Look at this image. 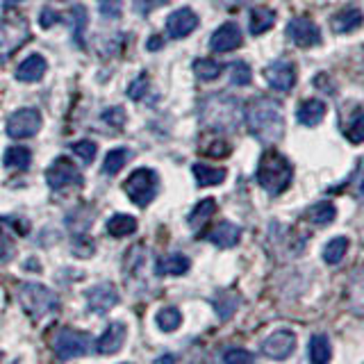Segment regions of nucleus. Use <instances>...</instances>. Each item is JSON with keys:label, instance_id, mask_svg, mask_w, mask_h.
Returning <instances> with one entry per match:
<instances>
[{"label": "nucleus", "instance_id": "nucleus-3", "mask_svg": "<svg viewBox=\"0 0 364 364\" xmlns=\"http://www.w3.org/2000/svg\"><path fill=\"white\" fill-rule=\"evenodd\" d=\"M294 178V166L287 157L278 151H267L257 164V182L269 196H280L287 191Z\"/></svg>", "mask_w": 364, "mask_h": 364}, {"label": "nucleus", "instance_id": "nucleus-36", "mask_svg": "<svg viewBox=\"0 0 364 364\" xmlns=\"http://www.w3.org/2000/svg\"><path fill=\"white\" fill-rule=\"evenodd\" d=\"M71 151H73L80 159H82L85 164H91V162L96 159V151H98V148H96L94 141L80 139V141H73V144H71Z\"/></svg>", "mask_w": 364, "mask_h": 364}, {"label": "nucleus", "instance_id": "nucleus-26", "mask_svg": "<svg viewBox=\"0 0 364 364\" xmlns=\"http://www.w3.org/2000/svg\"><path fill=\"white\" fill-rule=\"evenodd\" d=\"M344 136L350 141V144H362L364 141V109H355L350 114V119L344 123V128H341Z\"/></svg>", "mask_w": 364, "mask_h": 364}, {"label": "nucleus", "instance_id": "nucleus-4", "mask_svg": "<svg viewBox=\"0 0 364 364\" xmlns=\"http://www.w3.org/2000/svg\"><path fill=\"white\" fill-rule=\"evenodd\" d=\"M18 303L32 318H43L60 310V299L39 282H23L18 287Z\"/></svg>", "mask_w": 364, "mask_h": 364}, {"label": "nucleus", "instance_id": "nucleus-9", "mask_svg": "<svg viewBox=\"0 0 364 364\" xmlns=\"http://www.w3.org/2000/svg\"><path fill=\"white\" fill-rule=\"evenodd\" d=\"M30 37V30L18 18H0V62L9 53H14L18 46Z\"/></svg>", "mask_w": 364, "mask_h": 364}, {"label": "nucleus", "instance_id": "nucleus-29", "mask_svg": "<svg viewBox=\"0 0 364 364\" xmlns=\"http://www.w3.org/2000/svg\"><path fill=\"white\" fill-rule=\"evenodd\" d=\"M5 166L7 168H16V171H26L30 168L32 162V153L28 151L26 146H11L5 151Z\"/></svg>", "mask_w": 364, "mask_h": 364}, {"label": "nucleus", "instance_id": "nucleus-43", "mask_svg": "<svg viewBox=\"0 0 364 364\" xmlns=\"http://www.w3.org/2000/svg\"><path fill=\"white\" fill-rule=\"evenodd\" d=\"M41 28H53L55 26V23H57V14H55V11L53 9H43L41 11Z\"/></svg>", "mask_w": 364, "mask_h": 364}, {"label": "nucleus", "instance_id": "nucleus-20", "mask_svg": "<svg viewBox=\"0 0 364 364\" xmlns=\"http://www.w3.org/2000/svg\"><path fill=\"white\" fill-rule=\"evenodd\" d=\"M326 117V102L323 100H316V98H310V100H303L299 109H296V119H299L301 125H307V128H314L323 121Z\"/></svg>", "mask_w": 364, "mask_h": 364}, {"label": "nucleus", "instance_id": "nucleus-8", "mask_svg": "<svg viewBox=\"0 0 364 364\" xmlns=\"http://www.w3.org/2000/svg\"><path fill=\"white\" fill-rule=\"evenodd\" d=\"M41 130V114L34 107L16 109L7 119V134L11 139H30Z\"/></svg>", "mask_w": 364, "mask_h": 364}, {"label": "nucleus", "instance_id": "nucleus-39", "mask_svg": "<svg viewBox=\"0 0 364 364\" xmlns=\"http://www.w3.org/2000/svg\"><path fill=\"white\" fill-rule=\"evenodd\" d=\"M223 362L235 364V362H253V353H248L244 348H230L223 353Z\"/></svg>", "mask_w": 364, "mask_h": 364}, {"label": "nucleus", "instance_id": "nucleus-21", "mask_svg": "<svg viewBox=\"0 0 364 364\" xmlns=\"http://www.w3.org/2000/svg\"><path fill=\"white\" fill-rule=\"evenodd\" d=\"M191 262L187 255L182 253H171L166 257H162L155 264V271L159 273V276H185V273L189 271Z\"/></svg>", "mask_w": 364, "mask_h": 364}, {"label": "nucleus", "instance_id": "nucleus-27", "mask_svg": "<svg viewBox=\"0 0 364 364\" xmlns=\"http://www.w3.org/2000/svg\"><path fill=\"white\" fill-rule=\"evenodd\" d=\"M346 250H348V239L341 237V235L333 237L323 246V262H326V264H330V267H335V264H339L341 259H344Z\"/></svg>", "mask_w": 364, "mask_h": 364}, {"label": "nucleus", "instance_id": "nucleus-35", "mask_svg": "<svg viewBox=\"0 0 364 364\" xmlns=\"http://www.w3.org/2000/svg\"><path fill=\"white\" fill-rule=\"evenodd\" d=\"M253 80V73H250V66L246 62H235L230 64V82L235 87H246Z\"/></svg>", "mask_w": 364, "mask_h": 364}, {"label": "nucleus", "instance_id": "nucleus-38", "mask_svg": "<svg viewBox=\"0 0 364 364\" xmlns=\"http://www.w3.org/2000/svg\"><path fill=\"white\" fill-rule=\"evenodd\" d=\"M73 21H75V30H73L75 41L82 46V32L87 28V11H85V7H80V5L73 7Z\"/></svg>", "mask_w": 364, "mask_h": 364}, {"label": "nucleus", "instance_id": "nucleus-37", "mask_svg": "<svg viewBox=\"0 0 364 364\" xmlns=\"http://www.w3.org/2000/svg\"><path fill=\"white\" fill-rule=\"evenodd\" d=\"M146 89H148V75L146 73H139V77H134L130 87H128V96L132 100H141L146 96Z\"/></svg>", "mask_w": 364, "mask_h": 364}, {"label": "nucleus", "instance_id": "nucleus-25", "mask_svg": "<svg viewBox=\"0 0 364 364\" xmlns=\"http://www.w3.org/2000/svg\"><path fill=\"white\" fill-rule=\"evenodd\" d=\"M191 173H193V178H196L198 187H216V185H221L228 176L225 168L210 166V164H193Z\"/></svg>", "mask_w": 364, "mask_h": 364}, {"label": "nucleus", "instance_id": "nucleus-1", "mask_svg": "<svg viewBox=\"0 0 364 364\" xmlns=\"http://www.w3.org/2000/svg\"><path fill=\"white\" fill-rule=\"evenodd\" d=\"M244 121L248 125V132L262 144H278L284 134L282 105L271 96H257L248 100L244 109Z\"/></svg>", "mask_w": 364, "mask_h": 364}, {"label": "nucleus", "instance_id": "nucleus-23", "mask_svg": "<svg viewBox=\"0 0 364 364\" xmlns=\"http://www.w3.org/2000/svg\"><path fill=\"white\" fill-rule=\"evenodd\" d=\"M305 219L314 223V225H330L335 219H337V208L335 203L330 200H318L314 205H310L305 212Z\"/></svg>", "mask_w": 364, "mask_h": 364}, {"label": "nucleus", "instance_id": "nucleus-42", "mask_svg": "<svg viewBox=\"0 0 364 364\" xmlns=\"http://www.w3.org/2000/svg\"><path fill=\"white\" fill-rule=\"evenodd\" d=\"M166 3H168V0H134V9L146 16V14H151L153 9L164 7Z\"/></svg>", "mask_w": 364, "mask_h": 364}, {"label": "nucleus", "instance_id": "nucleus-28", "mask_svg": "<svg viewBox=\"0 0 364 364\" xmlns=\"http://www.w3.org/2000/svg\"><path fill=\"white\" fill-rule=\"evenodd\" d=\"M107 232L112 237H128L136 232V219L130 214H114L107 221Z\"/></svg>", "mask_w": 364, "mask_h": 364}, {"label": "nucleus", "instance_id": "nucleus-32", "mask_svg": "<svg viewBox=\"0 0 364 364\" xmlns=\"http://www.w3.org/2000/svg\"><path fill=\"white\" fill-rule=\"evenodd\" d=\"M237 305H239V296L235 291H219L214 296V307H216V312H219V316L223 318V321L235 314Z\"/></svg>", "mask_w": 364, "mask_h": 364}, {"label": "nucleus", "instance_id": "nucleus-14", "mask_svg": "<svg viewBox=\"0 0 364 364\" xmlns=\"http://www.w3.org/2000/svg\"><path fill=\"white\" fill-rule=\"evenodd\" d=\"M244 37L237 23H223L221 28H216L210 37V50L212 53H230L242 46Z\"/></svg>", "mask_w": 364, "mask_h": 364}, {"label": "nucleus", "instance_id": "nucleus-40", "mask_svg": "<svg viewBox=\"0 0 364 364\" xmlns=\"http://www.w3.org/2000/svg\"><path fill=\"white\" fill-rule=\"evenodd\" d=\"M121 0H100V14L107 18H117L121 14Z\"/></svg>", "mask_w": 364, "mask_h": 364}, {"label": "nucleus", "instance_id": "nucleus-11", "mask_svg": "<svg viewBox=\"0 0 364 364\" xmlns=\"http://www.w3.org/2000/svg\"><path fill=\"white\" fill-rule=\"evenodd\" d=\"M296 348V335L291 330H276L262 341V353L269 360H287Z\"/></svg>", "mask_w": 364, "mask_h": 364}, {"label": "nucleus", "instance_id": "nucleus-15", "mask_svg": "<svg viewBox=\"0 0 364 364\" xmlns=\"http://www.w3.org/2000/svg\"><path fill=\"white\" fill-rule=\"evenodd\" d=\"M198 28V14L189 7L176 9L173 14L166 18V32L173 39H185L187 34H191Z\"/></svg>", "mask_w": 364, "mask_h": 364}, {"label": "nucleus", "instance_id": "nucleus-47", "mask_svg": "<svg viewBox=\"0 0 364 364\" xmlns=\"http://www.w3.org/2000/svg\"><path fill=\"white\" fill-rule=\"evenodd\" d=\"M0 360H3V353H0Z\"/></svg>", "mask_w": 364, "mask_h": 364}, {"label": "nucleus", "instance_id": "nucleus-46", "mask_svg": "<svg viewBox=\"0 0 364 364\" xmlns=\"http://www.w3.org/2000/svg\"><path fill=\"white\" fill-rule=\"evenodd\" d=\"M360 193H362V196H364V176L360 178Z\"/></svg>", "mask_w": 364, "mask_h": 364}, {"label": "nucleus", "instance_id": "nucleus-33", "mask_svg": "<svg viewBox=\"0 0 364 364\" xmlns=\"http://www.w3.org/2000/svg\"><path fill=\"white\" fill-rule=\"evenodd\" d=\"M130 153L125 151V148H114V151H109L105 155V162H102V171H105L107 176H117L119 171L125 166V162H128Z\"/></svg>", "mask_w": 364, "mask_h": 364}, {"label": "nucleus", "instance_id": "nucleus-12", "mask_svg": "<svg viewBox=\"0 0 364 364\" xmlns=\"http://www.w3.org/2000/svg\"><path fill=\"white\" fill-rule=\"evenodd\" d=\"M117 303H119V291L112 282H100V284H94L91 289H87V305L91 312L105 314Z\"/></svg>", "mask_w": 364, "mask_h": 364}, {"label": "nucleus", "instance_id": "nucleus-31", "mask_svg": "<svg viewBox=\"0 0 364 364\" xmlns=\"http://www.w3.org/2000/svg\"><path fill=\"white\" fill-rule=\"evenodd\" d=\"M155 321H157V328L162 330V333H173V330H178L182 323V312L178 310V307H164V310L157 312Z\"/></svg>", "mask_w": 364, "mask_h": 364}, {"label": "nucleus", "instance_id": "nucleus-6", "mask_svg": "<svg viewBox=\"0 0 364 364\" xmlns=\"http://www.w3.org/2000/svg\"><path fill=\"white\" fill-rule=\"evenodd\" d=\"M91 335L80 333L75 328H62L53 339V350L60 360H75L89 353Z\"/></svg>", "mask_w": 364, "mask_h": 364}, {"label": "nucleus", "instance_id": "nucleus-44", "mask_svg": "<svg viewBox=\"0 0 364 364\" xmlns=\"http://www.w3.org/2000/svg\"><path fill=\"white\" fill-rule=\"evenodd\" d=\"M219 3L225 5V7H244L248 3H253V0H219Z\"/></svg>", "mask_w": 364, "mask_h": 364}, {"label": "nucleus", "instance_id": "nucleus-19", "mask_svg": "<svg viewBox=\"0 0 364 364\" xmlns=\"http://www.w3.org/2000/svg\"><path fill=\"white\" fill-rule=\"evenodd\" d=\"M362 23H364V14L360 9L350 7V9L337 11V14L330 18V28H333L335 34H348V32H355Z\"/></svg>", "mask_w": 364, "mask_h": 364}, {"label": "nucleus", "instance_id": "nucleus-10", "mask_svg": "<svg viewBox=\"0 0 364 364\" xmlns=\"http://www.w3.org/2000/svg\"><path fill=\"white\" fill-rule=\"evenodd\" d=\"M287 37L301 48H312L321 41V30L318 26L307 16H296L287 23Z\"/></svg>", "mask_w": 364, "mask_h": 364}, {"label": "nucleus", "instance_id": "nucleus-17", "mask_svg": "<svg viewBox=\"0 0 364 364\" xmlns=\"http://www.w3.org/2000/svg\"><path fill=\"white\" fill-rule=\"evenodd\" d=\"M46 71H48L46 57L34 53L16 66V80H21V82H39V80L46 75Z\"/></svg>", "mask_w": 364, "mask_h": 364}, {"label": "nucleus", "instance_id": "nucleus-22", "mask_svg": "<svg viewBox=\"0 0 364 364\" xmlns=\"http://www.w3.org/2000/svg\"><path fill=\"white\" fill-rule=\"evenodd\" d=\"M273 26H276V11L269 9V7H255L250 11V18H248V30L253 37H259V34L269 32Z\"/></svg>", "mask_w": 364, "mask_h": 364}, {"label": "nucleus", "instance_id": "nucleus-41", "mask_svg": "<svg viewBox=\"0 0 364 364\" xmlns=\"http://www.w3.org/2000/svg\"><path fill=\"white\" fill-rule=\"evenodd\" d=\"M102 121H107L109 125H114V128H121V125L125 123L123 107H109L105 114H102Z\"/></svg>", "mask_w": 364, "mask_h": 364}, {"label": "nucleus", "instance_id": "nucleus-16", "mask_svg": "<svg viewBox=\"0 0 364 364\" xmlns=\"http://www.w3.org/2000/svg\"><path fill=\"white\" fill-rule=\"evenodd\" d=\"M125 339H128V328H125L121 321L109 323L105 328V333H102L96 341V353L98 355H114V353H119L123 348Z\"/></svg>", "mask_w": 364, "mask_h": 364}, {"label": "nucleus", "instance_id": "nucleus-45", "mask_svg": "<svg viewBox=\"0 0 364 364\" xmlns=\"http://www.w3.org/2000/svg\"><path fill=\"white\" fill-rule=\"evenodd\" d=\"M162 46H164V41L159 39L157 34H155V37H153L151 41H148V50H159V48H162Z\"/></svg>", "mask_w": 364, "mask_h": 364}, {"label": "nucleus", "instance_id": "nucleus-24", "mask_svg": "<svg viewBox=\"0 0 364 364\" xmlns=\"http://www.w3.org/2000/svg\"><path fill=\"white\" fill-rule=\"evenodd\" d=\"M214 212H216V200L214 198H203V200H198L196 203V208H193L191 212H189V219H187V223H189V228H193V230H203V225H208L210 223V219L214 216Z\"/></svg>", "mask_w": 364, "mask_h": 364}, {"label": "nucleus", "instance_id": "nucleus-30", "mask_svg": "<svg viewBox=\"0 0 364 364\" xmlns=\"http://www.w3.org/2000/svg\"><path fill=\"white\" fill-rule=\"evenodd\" d=\"M307 355L314 364H323L333 355V346H330V339L326 335H314L310 339V348H307Z\"/></svg>", "mask_w": 364, "mask_h": 364}, {"label": "nucleus", "instance_id": "nucleus-13", "mask_svg": "<svg viewBox=\"0 0 364 364\" xmlns=\"http://www.w3.org/2000/svg\"><path fill=\"white\" fill-rule=\"evenodd\" d=\"M264 80L271 89L289 91L296 85V66L287 60H278L264 68Z\"/></svg>", "mask_w": 364, "mask_h": 364}, {"label": "nucleus", "instance_id": "nucleus-2", "mask_svg": "<svg viewBox=\"0 0 364 364\" xmlns=\"http://www.w3.org/2000/svg\"><path fill=\"white\" fill-rule=\"evenodd\" d=\"M244 119V107L235 96L216 91L200 100L198 121L205 130L212 132H235Z\"/></svg>", "mask_w": 364, "mask_h": 364}, {"label": "nucleus", "instance_id": "nucleus-7", "mask_svg": "<svg viewBox=\"0 0 364 364\" xmlns=\"http://www.w3.org/2000/svg\"><path fill=\"white\" fill-rule=\"evenodd\" d=\"M46 182L53 191H66V189H77L82 185V173L80 168L66 157H57L55 162L46 168Z\"/></svg>", "mask_w": 364, "mask_h": 364}, {"label": "nucleus", "instance_id": "nucleus-34", "mask_svg": "<svg viewBox=\"0 0 364 364\" xmlns=\"http://www.w3.org/2000/svg\"><path fill=\"white\" fill-rule=\"evenodd\" d=\"M221 71H223V66L214 60H196L193 62V73H196V77L203 80V82H212V80H216L221 75Z\"/></svg>", "mask_w": 364, "mask_h": 364}, {"label": "nucleus", "instance_id": "nucleus-5", "mask_svg": "<svg viewBox=\"0 0 364 364\" xmlns=\"http://www.w3.org/2000/svg\"><path fill=\"white\" fill-rule=\"evenodd\" d=\"M157 189H159V178L153 168H136L123 182L125 196L134 205H139V208H148L155 200Z\"/></svg>", "mask_w": 364, "mask_h": 364}, {"label": "nucleus", "instance_id": "nucleus-18", "mask_svg": "<svg viewBox=\"0 0 364 364\" xmlns=\"http://www.w3.org/2000/svg\"><path fill=\"white\" fill-rule=\"evenodd\" d=\"M208 239L219 248H232L239 244V239H242V228L230 223V221H221L216 228H212Z\"/></svg>", "mask_w": 364, "mask_h": 364}]
</instances>
